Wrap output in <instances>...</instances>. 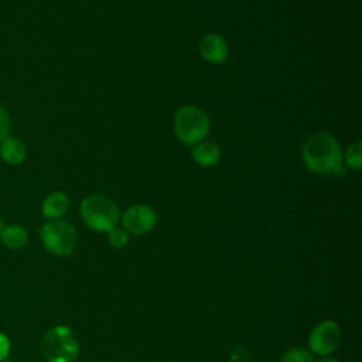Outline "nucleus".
<instances>
[{
	"label": "nucleus",
	"mask_w": 362,
	"mask_h": 362,
	"mask_svg": "<svg viewBox=\"0 0 362 362\" xmlns=\"http://www.w3.org/2000/svg\"><path fill=\"white\" fill-rule=\"evenodd\" d=\"M341 342V329L334 321H322L314 327L310 334L308 345L310 349L317 355L332 354Z\"/></svg>",
	"instance_id": "6"
},
{
	"label": "nucleus",
	"mask_w": 362,
	"mask_h": 362,
	"mask_svg": "<svg viewBox=\"0 0 362 362\" xmlns=\"http://www.w3.org/2000/svg\"><path fill=\"white\" fill-rule=\"evenodd\" d=\"M156 212L147 205H132L122 215L124 230L136 235L146 233L156 225Z\"/></svg>",
	"instance_id": "7"
},
{
	"label": "nucleus",
	"mask_w": 362,
	"mask_h": 362,
	"mask_svg": "<svg viewBox=\"0 0 362 362\" xmlns=\"http://www.w3.org/2000/svg\"><path fill=\"white\" fill-rule=\"evenodd\" d=\"M40 349L48 362H74L79 354V341L69 327L55 325L41 337Z\"/></svg>",
	"instance_id": "2"
},
{
	"label": "nucleus",
	"mask_w": 362,
	"mask_h": 362,
	"mask_svg": "<svg viewBox=\"0 0 362 362\" xmlns=\"http://www.w3.org/2000/svg\"><path fill=\"white\" fill-rule=\"evenodd\" d=\"M0 242L10 250L23 249L28 242V232L20 223H7L0 232Z\"/></svg>",
	"instance_id": "11"
},
{
	"label": "nucleus",
	"mask_w": 362,
	"mask_h": 362,
	"mask_svg": "<svg viewBox=\"0 0 362 362\" xmlns=\"http://www.w3.org/2000/svg\"><path fill=\"white\" fill-rule=\"evenodd\" d=\"M221 157V150L215 143L204 141L194 147L192 158L202 167H212L218 163Z\"/></svg>",
	"instance_id": "12"
},
{
	"label": "nucleus",
	"mask_w": 362,
	"mask_h": 362,
	"mask_svg": "<svg viewBox=\"0 0 362 362\" xmlns=\"http://www.w3.org/2000/svg\"><path fill=\"white\" fill-rule=\"evenodd\" d=\"M246 351L243 349V348H235V349H232V352H230V362H236V361H239V362H246V359H247V356H240L242 354H245Z\"/></svg>",
	"instance_id": "18"
},
{
	"label": "nucleus",
	"mask_w": 362,
	"mask_h": 362,
	"mask_svg": "<svg viewBox=\"0 0 362 362\" xmlns=\"http://www.w3.org/2000/svg\"><path fill=\"white\" fill-rule=\"evenodd\" d=\"M11 133V117L6 106L0 105V143Z\"/></svg>",
	"instance_id": "16"
},
{
	"label": "nucleus",
	"mask_w": 362,
	"mask_h": 362,
	"mask_svg": "<svg viewBox=\"0 0 362 362\" xmlns=\"http://www.w3.org/2000/svg\"><path fill=\"white\" fill-rule=\"evenodd\" d=\"M3 226H4V222H3V218H1V215H0V232H1Z\"/></svg>",
	"instance_id": "20"
},
{
	"label": "nucleus",
	"mask_w": 362,
	"mask_h": 362,
	"mask_svg": "<svg viewBox=\"0 0 362 362\" xmlns=\"http://www.w3.org/2000/svg\"><path fill=\"white\" fill-rule=\"evenodd\" d=\"M11 349V342L4 332H0V362H4L8 358Z\"/></svg>",
	"instance_id": "17"
},
{
	"label": "nucleus",
	"mask_w": 362,
	"mask_h": 362,
	"mask_svg": "<svg viewBox=\"0 0 362 362\" xmlns=\"http://www.w3.org/2000/svg\"><path fill=\"white\" fill-rule=\"evenodd\" d=\"M27 157V147L23 140L14 136L6 137L0 143V158L10 167H17L24 163Z\"/></svg>",
	"instance_id": "9"
},
{
	"label": "nucleus",
	"mask_w": 362,
	"mask_h": 362,
	"mask_svg": "<svg viewBox=\"0 0 362 362\" xmlns=\"http://www.w3.org/2000/svg\"><path fill=\"white\" fill-rule=\"evenodd\" d=\"M40 239L42 246L55 256L71 255L78 245L75 228L62 219L45 222L40 229Z\"/></svg>",
	"instance_id": "4"
},
{
	"label": "nucleus",
	"mask_w": 362,
	"mask_h": 362,
	"mask_svg": "<svg viewBox=\"0 0 362 362\" xmlns=\"http://www.w3.org/2000/svg\"><path fill=\"white\" fill-rule=\"evenodd\" d=\"M280 362H315V359L304 348H293V349H288L281 356Z\"/></svg>",
	"instance_id": "14"
},
{
	"label": "nucleus",
	"mask_w": 362,
	"mask_h": 362,
	"mask_svg": "<svg viewBox=\"0 0 362 362\" xmlns=\"http://www.w3.org/2000/svg\"><path fill=\"white\" fill-rule=\"evenodd\" d=\"M107 240L110 243V246L116 247V249H122L123 246L127 245L129 242V235L124 229L122 228H113L109 230V236H107Z\"/></svg>",
	"instance_id": "15"
},
{
	"label": "nucleus",
	"mask_w": 362,
	"mask_h": 362,
	"mask_svg": "<svg viewBox=\"0 0 362 362\" xmlns=\"http://www.w3.org/2000/svg\"><path fill=\"white\" fill-rule=\"evenodd\" d=\"M69 208L68 197L61 191H52L41 202V214L48 219H59Z\"/></svg>",
	"instance_id": "10"
},
{
	"label": "nucleus",
	"mask_w": 362,
	"mask_h": 362,
	"mask_svg": "<svg viewBox=\"0 0 362 362\" xmlns=\"http://www.w3.org/2000/svg\"><path fill=\"white\" fill-rule=\"evenodd\" d=\"M201 55L212 64H219L228 57V44L218 34H208L199 42Z\"/></svg>",
	"instance_id": "8"
},
{
	"label": "nucleus",
	"mask_w": 362,
	"mask_h": 362,
	"mask_svg": "<svg viewBox=\"0 0 362 362\" xmlns=\"http://www.w3.org/2000/svg\"><path fill=\"white\" fill-rule=\"evenodd\" d=\"M317 362H338V361L328 356V358H322V359H320V361H317Z\"/></svg>",
	"instance_id": "19"
},
{
	"label": "nucleus",
	"mask_w": 362,
	"mask_h": 362,
	"mask_svg": "<svg viewBox=\"0 0 362 362\" xmlns=\"http://www.w3.org/2000/svg\"><path fill=\"white\" fill-rule=\"evenodd\" d=\"M81 216L93 230L109 232L116 228L119 209L116 204L103 195H88L81 202Z\"/></svg>",
	"instance_id": "3"
},
{
	"label": "nucleus",
	"mask_w": 362,
	"mask_h": 362,
	"mask_svg": "<svg viewBox=\"0 0 362 362\" xmlns=\"http://www.w3.org/2000/svg\"><path fill=\"white\" fill-rule=\"evenodd\" d=\"M174 130L184 144L192 146L206 136L209 130V119L198 106H184L175 113Z\"/></svg>",
	"instance_id": "5"
},
{
	"label": "nucleus",
	"mask_w": 362,
	"mask_h": 362,
	"mask_svg": "<svg viewBox=\"0 0 362 362\" xmlns=\"http://www.w3.org/2000/svg\"><path fill=\"white\" fill-rule=\"evenodd\" d=\"M345 161L351 168L359 170L362 167V144L361 141H355L351 144L345 153Z\"/></svg>",
	"instance_id": "13"
},
{
	"label": "nucleus",
	"mask_w": 362,
	"mask_h": 362,
	"mask_svg": "<svg viewBox=\"0 0 362 362\" xmlns=\"http://www.w3.org/2000/svg\"><path fill=\"white\" fill-rule=\"evenodd\" d=\"M303 160L308 170L318 174H334L342 165L338 141L328 133H315L303 146Z\"/></svg>",
	"instance_id": "1"
}]
</instances>
